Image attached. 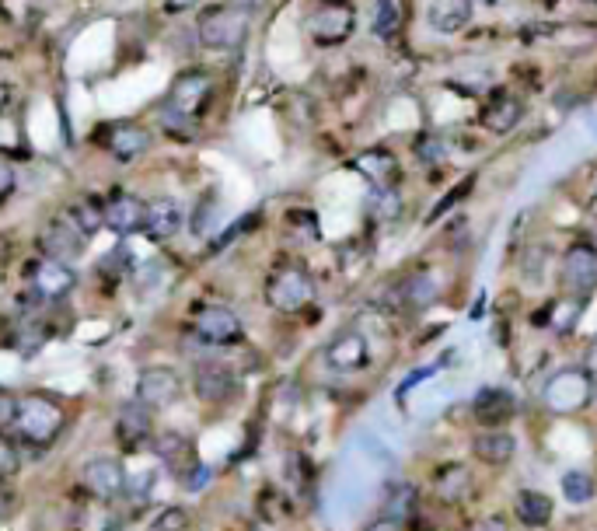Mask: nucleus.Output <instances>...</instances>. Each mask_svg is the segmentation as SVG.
Listing matches in <instances>:
<instances>
[{
  "instance_id": "obj_18",
  "label": "nucleus",
  "mask_w": 597,
  "mask_h": 531,
  "mask_svg": "<svg viewBox=\"0 0 597 531\" xmlns=\"http://www.w3.org/2000/svg\"><path fill=\"white\" fill-rule=\"evenodd\" d=\"M395 297L405 311H426L440 297V280L433 273H426V269H416V273H409L398 283Z\"/></svg>"
},
{
  "instance_id": "obj_27",
  "label": "nucleus",
  "mask_w": 597,
  "mask_h": 531,
  "mask_svg": "<svg viewBox=\"0 0 597 531\" xmlns=\"http://www.w3.org/2000/svg\"><path fill=\"white\" fill-rule=\"evenodd\" d=\"M514 511H517V521H521L524 528H545L552 521V497L542 490H524L517 493L514 500Z\"/></svg>"
},
{
  "instance_id": "obj_38",
  "label": "nucleus",
  "mask_w": 597,
  "mask_h": 531,
  "mask_svg": "<svg viewBox=\"0 0 597 531\" xmlns=\"http://www.w3.org/2000/svg\"><path fill=\"white\" fill-rule=\"evenodd\" d=\"M465 531H510V525L496 514H489V518H475Z\"/></svg>"
},
{
  "instance_id": "obj_41",
  "label": "nucleus",
  "mask_w": 597,
  "mask_h": 531,
  "mask_svg": "<svg viewBox=\"0 0 597 531\" xmlns=\"http://www.w3.org/2000/svg\"><path fill=\"white\" fill-rule=\"evenodd\" d=\"M199 0H165L168 11H189V7H196Z\"/></svg>"
},
{
  "instance_id": "obj_19",
  "label": "nucleus",
  "mask_w": 597,
  "mask_h": 531,
  "mask_svg": "<svg viewBox=\"0 0 597 531\" xmlns=\"http://www.w3.org/2000/svg\"><path fill=\"white\" fill-rule=\"evenodd\" d=\"M521 116H524V102L514 95H496L482 105V126L489 133H496V137H507L510 130H517Z\"/></svg>"
},
{
  "instance_id": "obj_17",
  "label": "nucleus",
  "mask_w": 597,
  "mask_h": 531,
  "mask_svg": "<svg viewBox=\"0 0 597 531\" xmlns=\"http://www.w3.org/2000/svg\"><path fill=\"white\" fill-rule=\"evenodd\" d=\"M109 151L116 161H123V165H130V161H137L140 154L151 151V130L140 123H116L109 126Z\"/></svg>"
},
{
  "instance_id": "obj_23",
  "label": "nucleus",
  "mask_w": 597,
  "mask_h": 531,
  "mask_svg": "<svg viewBox=\"0 0 597 531\" xmlns=\"http://www.w3.org/2000/svg\"><path fill=\"white\" fill-rule=\"evenodd\" d=\"M472 409L482 427H500V423H507L517 413V399L510 392H503V388H482Z\"/></svg>"
},
{
  "instance_id": "obj_22",
  "label": "nucleus",
  "mask_w": 597,
  "mask_h": 531,
  "mask_svg": "<svg viewBox=\"0 0 597 531\" xmlns=\"http://www.w3.org/2000/svg\"><path fill=\"white\" fill-rule=\"evenodd\" d=\"M472 455L479 458V462H486V465H507L510 458L517 455V441H514V434H507V430L486 427L472 441Z\"/></svg>"
},
{
  "instance_id": "obj_30",
  "label": "nucleus",
  "mask_w": 597,
  "mask_h": 531,
  "mask_svg": "<svg viewBox=\"0 0 597 531\" xmlns=\"http://www.w3.org/2000/svg\"><path fill=\"white\" fill-rule=\"evenodd\" d=\"M416 486L402 483V486H392L385 497V514L388 518H398V521H412V514H416Z\"/></svg>"
},
{
  "instance_id": "obj_14",
  "label": "nucleus",
  "mask_w": 597,
  "mask_h": 531,
  "mask_svg": "<svg viewBox=\"0 0 597 531\" xmlns=\"http://www.w3.org/2000/svg\"><path fill=\"white\" fill-rule=\"evenodd\" d=\"M39 249L46 252V259L74 263V259L84 252V235L67 221V217H63V221H49L46 231L39 235Z\"/></svg>"
},
{
  "instance_id": "obj_8",
  "label": "nucleus",
  "mask_w": 597,
  "mask_h": 531,
  "mask_svg": "<svg viewBox=\"0 0 597 531\" xmlns=\"http://www.w3.org/2000/svg\"><path fill=\"white\" fill-rule=\"evenodd\" d=\"M210 95H213V81H210L206 70H182V74L172 81V88H168L165 102L172 105V109H179V112H186V116L196 119V112L206 109Z\"/></svg>"
},
{
  "instance_id": "obj_15",
  "label": "nucleus",
  "mask_w": 597,
  "mask_h": 531,
  "mask_svg": "<svg viewBox=\"0 0 597 531\" xmlns=\"http://www.w3.org/2000/svg\"><path fill=\"white\" fill-rule=\"evenodd\" d=\"M77 276L67 263H56V259H42L39 266H32V290L42 301H60L74 290Z\"/></svg>"
},
{
  "instance_id": "obj_20",
  "label": "nucleus",
  "mask_w": 597,
  "mask_h": 531,
  "mask_svg": "<svg viewBox=\"0 0 597 531\" xmlns=\"http://www.w3.org/2000/svg\"><path fill=\"white\" fill-rule=\"evenodd\" d=\"M116 430H119V441L126 444V448H140V444L151 437V406H144L140 399H130L123 402V409H119V420H116Z\"/></svg>"
},
{
  "instance_id": "obj_34",
  "label": "nucleus",
  "mask_w": 597,
  "mask_h": 531,
  "mask_svg": "<svg viewBox=\"0 0 597 531\" xmlns=\"http://www.w3.org/2000/svg\"><path fill=\"white\" fill-rule=\"evenodd\" d=\"M189 528H193V521H189V511H182V507H168L154 521V531H189Z\"/></svg>"
},
{
  "instance_id": "obj_37",
  "label": "nucleus",
  "mask_w": 597,
  "mask_h": 531,
  "mask_svg": "<svg viewBox=\"0 0 597 531\" xmlns=\"http://www.w3.org/2000/svg\"><path fill=\"white\" fill-rule=\"evenodd\" d=\"M14 420H18V402L7 392H0V427H11Z\"/></svg>"
},
{
  "instance_id": "obj_32",
  "label": "nucleus",
  "mask_w": 597,
  "mask_h": 531,
  "mask_svg": "<svg viewBox=\"0 0 597 531\" xmlns=\"http://www.w3.org/2000/svg\"><path fill=\"white\" fill-rule=\"evenodd\" d=\"M158 123L165 126V133H175V137H196V119L186 116V112L172 109L168 102L158 105Z\"/></svg>"
},
{
  "instance_id": "obj_1",
  "label": "nucleus",
  "mask_w": 597,
  "mask_h": 531,
  "mask_svg": "<svg viewBox=\"0 0 597 531\" xmlns=\"http://www.w3.org/2000/svg\"><path fill=\"white\" fill-rule=\"evenodd\" d=\"M304 28L318 46H339L357 28V14L346 0H311L304 11Z\"/></svg>"
},
{
  "instance_id": "obj_3",
  "label": "nucleus",
  "mask_w": 597,
  "mask_h": 531,
  "mask_svg": "<svg viewBox=\"0 0 597 531\" xmlns=\"http://www.w3.org/2000/svg\"><path fill=\"white\" fill-rule=\"evenodd\" d=\"M594 399V378L584 371V367H563L556 371L542 388V402L549 413H580L587 409V402Z\"/></svg>"
},
{
  "instance_id": "obj_2",
  "label": "nucleus",
  "mask_w": 597,
  "mask_h": 531,
  "mask_svg": "<svg viewBox=\"0 0 597 531\" xmlns=\"http://www.w3.org/2000/svg\"><path fill=\"white\" fill-rule=\"evenodd\" d=\"M248 21H252V14H248L245 7H238V4L213 7V11H206L203 18H199L196 35H199V42H203L206 49L231 53V49H238L241 42H245Z\"/></svg>"
},
{
  "instance_id": "obj_11",
  "label": "nucleus",
  "mask_w": 597,
  "mask_h": 531,
  "mask_svg": "<svg viewBox=\"0 0 597 531\" xmlns=\"http://www.w3.org/2000/svg\"><path fill=\"white\" fill-rule=\"evenodd\" d=\"M182 395V381L172 367H147L137 378V399L151 409H165L172 402H179Z\"/></svg>"
},
{
  "instance_id": "obj_24",
  "label": "nucleus",
  "mask_w": 597,
  "mask_h": 531,
  "mask_svg": "<svg viewBox=\"0 0 597 531\" xmlns=\"http://www.w3.org/2000/svg\"><path fill=\"white\" fill-rule=\"evenodd\" d=\"M433 493H437L444 504H461V500L472 493V472L461 462H447L437 469L433 476Z\"/></svg>"
},
{
  "instance_id": "obj_42",
  "label": "nucleus",
  "mask_w": 597,
  "mask_h": 531,
  "mask_svg": "<svg viewBox=\"0 0 597 531\" xmlns=\"http://www.w3.org/2000/svg\"><path fill=\"white\" fill-rule=\"evenodd\" d=\"M11 504H14V497L4 490V486H0V518H4V514L11 511Z\"/></svg>"
},
{
  "instance_id": "obj_21",
  "label": "nucleus",
  "mask_w": 597,
  "mask_h": 531,
  "mask_svg": "<svg viewBox=\"0 0 597 531\" xmlns=\"http://www.w3.org/2000/svg\"><path fill=\"white\" fill-rule=\"evenodd\" d=\"M426 21L433 32L454 35L472 21V0H430L426 7Z\"/></svg>"
},
{
  "instance_id": "obj_9",
  "label": "nucleus",
  "mask_w": 597,
  "mask_h": 531,
  "mask_svg": "<svg viewBox=\"0 0 597 531\" xmlns=\"http://www.w3.org/2000/svg\"><path fill=\"white\" fill-rule=\"evenodd\" d=\"M559 276H563V287L573 294H591L597 287V249L594 245H570L559 263Z\"/></svg>"
},
{
  "instance_id": "obj_31",
  "label": "nucleus",
  "mask_w": 597,
  "mask_h": 531,
  "mask_svg": "<svg viewBox=\"0 0 597 531\" xmlns=\"http://www.w3.org/2000/svg\"><path fill=\"white\" fill-rule=\"evenodd\" d=\"M594 493H597V486H594V479L587 476V472L573 469V472H566V476H563V497L570 500L573 507L591 504Z\"/></svg>"
},
{
  "instance_id": "obj_16",
  "label": "nucleus",
  "mask_w": 597,
  "mask_h": 531,
  "mask_svg": "<svg viewBox=\"0 0 597 531\" xmlns=\"http://www.w3.org/2000/svg\"><path fill=\"white\" fill-rule=\"evenodd\" d=\"M144 210L147 203L133 193H112L105 203V228H112L116 235H133L144 228Z\"/></svg>"
},
{
  "instance_id": "obj_36",
  "label": "nucleus",
  "mask_w": 597,
  "mask_h": 531,
  "mask_svg": "<svg viewBox=\"0 0 597 531\" xmlns=\"http://www.w3.org/2000/svg\"><path fill=\"white\" fill-rule=\"evenodd\" d=\"M416 154L426 161V165H430V161H440V158H444V147H440L437 137H423V140L416 144Z\"/></svg>"
},
{
  "instance_id": "obj_26",
  "label": "nucleus",
  "mask_w": 597,
  "mask_h": 531,
  "mask_svg": "<svg viewBox=\"0 0 597 531\" xmlns=\"http://www.w3.org/2000/svg\"><path fill=\"white\" fill-rule=\"evenodd\" d=\"M154 451H158V458L161 462H168V469H175V472H193V465H196V448H193V441L189 437H182V434H175V430H168V434H161L158 441H154Z\"/></svg>"
},
{
  "instance_id": "obj_40",
  "label": "nucleus",
  "mask_w": 597,
  "mask_h": 531,
  "mask_svg": "<svg viewBox=\"0 0 597 531\" xmlns=\"http://www.w3.org/2000/svg\"><path fill=\"white\" fill-rule=\"evenodd\" d=\"M364 531H405V521H398V518H378V521H371Z\"/></svg>"
},
{
  "instance_id": "obj_12",
  "label": "nucleus",
  "mask_w": 597,
  "mask_h": 531,
  "mask_svg": "<svg viewBox=\"0 0 597 531\" xmlns=\"http://www.w3.org/2000/svg\"><path fill=\"white\" fill-rule=\"evenodd\" d=\"M81 483L91 497L98 500H116L126 490V469L116 458H91L81 469Z\"/></svg>"
},
{
  "instance_id": "obj_10",
  "label": "nucleus",
  "mask_w": 597,
  "mask_h": 531,
  "mask_svg": "<svg viewBox=\"0 0 597 531\" xmlns=\"http://www.w3.org/2000/svg\"><path fill=\"white\" fill-rule=\"evenodd\" d=\"M182 224H186V210H182L179 200H172V196H158V200L147 203L144 210V235L151 238V242H172L175 235L182 231Z\"/></svg>"
},
{
  "instance_id": "obj_4",
  "label": "nucleus",
  "mask_w": 597,
  "mask_h": 531,
  "mask_svg": "<svg viewBox=\"0 0 597 531\" xmlns=\"http://www.w3.org/2000/svg\"><path fill=\"white\" fill-rule=\"evenodd\" d=\"M14 423H18V430L32 444H49L56 441V434L63 430V409L56 399L35 392L18 402V420Z\"/></svg>"
},
{
  "instance_id": "obj_43",
  "label": "nucleus",
  "mask_w": 597,
  "mask_h": 531,
  "mask_svg": "<svg viewBox=\"0 0 597 531\" xmlns=\"http://www.w3.org/2000/svg\"><path fill=\"white\" fill-rule=\"evenodd\" d=\"M0 109H4V84H0Z\"/></svg>"
},
{
  "instance_id": "obj_6",
  "label": "nucleus",
  "mask_w": 597,
  "mask_h": 531,
  "mask_svg": "<svg viewBox=\"0 0 597 531\" xmlns=\"http://www.w3.org/2000/svg\"><path fill=\"white\" fill-rule=\"evenodd\" d=\"M193 329L203 343L210 346H231L241 339V318L227 304H199L193 315Z\"/></svg>"
},
{
  "instance_id": "obj_25",
  "label": "nucleus",
  "mask_w": 597,
  "mask_h": 531,
  "mask_svg": "<svg viewBox=\"0 0 597 531\" xmlns=\"http://www.w3.org/2000/svg\"><path fill=\"white\" fill-rule=\"evenodd\" d=\"M360 175H364L371 186H395L398 179V158L385 147H374V151H364L357 161H353Z\"/></svg>"
},
{
  "instance_id": "obj_28",
  "label": "nucleus",
  "mask_w": 597,
  "mask_h": 531,
  "mask_svg": "<svg viewBox=\"0 0 597 531\" xmlns=\"http://www.w3.org/2000/svg\"><path fill=\"white\" fill-rule=\"evenodd\" d=\"M67 221L81 231L84 238H91L98 228H105V207L95 200V196H81V200L70 203L67 210Z\"/></svg>"
},
{
  "instance_id": "obj_44",
  "label": "nucleus",
  "mask_w": 597,
  "mask_h": 531,
  "mask_svg": "<svg viewBox=\"0 0 597 531\" xmlns=\"http://www.w3.org/2000/svg\"><path fill=\"white\" fill-rule=\"evenodd\" d=\"M591 210H594V214H597V189H594V203H591Z\"/></svg>"
},
{
  "instance_id": "obj_29",
  "label": "nucleus",
  "mask_w": 597,
  "mask_h": 531,
  "mask_svg": "<svg viewBox=\"0 0 597 531\" xmlns=\"http://www.w3.org/2000/svg\"><path fill=\"white\" fill-rule=\"evenodd\" d=\"M367 214L374 221H395L402 214V193L395 186H371V193H367Z\"/></svg>"
},
{
  "instance_id": "obj_33",
  "label": "nucleus",
  "mask_w": 597,
  "mask_h": 531,
  "mask_svg": "<svg viewBox=\"0 0 597 531\" xmlns=\"http://www.w3.org/2000/svg\"><path fill=\"white\" fill-rule=\"evenodd\" d=\"M371 28H374V35L378 39H395V32H398V7H395V0H378L374 4V21H371Z\"/></svg>"
},
{
  "instance_id": "obj_13",
  "label": "nucleus",
  "mask_w": 597,
  "mask_h": 531,
  "mask_svg": "<svg viewBox=\"0 0 597 531\" xmlns=\"http://www.w3.org/2000/svg\"><path fill=\"white\" fill-rule=\"evenodd\" d=\"M325 360H329L332 371H343V374L360 371V367L371 364V346H367V336L357 329L339 332V336L325 346Z\"/></svg>"
},
{
  "instance_id": "obj_5",
  "label": "nucleus",
  "mask_w": 597,
  "mask_h": 531,
  "mask_svg": "<svg viewBox=\"0 0 597 531\" xmlns=\"http://www.w3.org/2000/svg\"><path fill=\"white\" fill-rule=\"evenodd\" d=\"M266 297H269V304H273L276 311H283V315H294V311L308 308V304L315 301V280H311L308 269L283 266V269H276L273 280H269Z\"/></svg>"
},
{
  "instance_id": "obj_39",
  "label": "nucleus",
  "mask_w": 597,
  "mask_h": 531,
  "mask_svg": "<svg viewBox=\"0 0 597 531\" xmlns=\"http://www.w3.org/2000/svg\"><path fill=\"white\" fill-rule=\"evenodd\" d=\"M11 193H14V168L0 158V200H7Z\"/></svg>"
},
{
  "instance_id": "obj_7",
  "label": "nucleus",
  "mask_w": 597,
  "mask_h": 531,
  "mask_svg": "<svg viewBox=\"0 0 597 531\" xmlns=\"http://www.w3.org/2000/svg\"><path fill=\"white\" fill-rule=\"evenodd\" d=\"M193 385L203 402L224 406V402H231L234 395H238V374H234L224 360H199L193 367Z\"/></svg>"
},
{
  "instance_id": "obj_45",
  "label": "nucleus",
  "mask_w": 597,
  "mask_h": 531,
  "mask_svg": "<svg viewBox=\"0 0 597 531\" xmlns=\"http://www.w3.org/2000/svg\"><path fill=\"white\" fill-rule=\"evenodd\" d=\"M594 395H597V385H594Z\"/></svg>"
},
{
  "instance_id": "obj_35",
  "label": "nucleus",
  "mask_w": 597,
  "mask_h": 531,
  "mask_svg": "<svg viewBox=\"0 0 597 531\" xmlns=\"http://www.w3.org/2000/svg\"><path fill=\"white\" fill-rule=\"evenodd\" d=\"M18 451H14V444L7 441V437H0V479H11L14 472H18Z\"/></svg>"
}]
</instances>
